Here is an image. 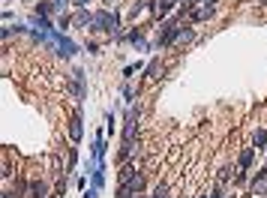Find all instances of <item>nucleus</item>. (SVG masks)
I'll return each mask as SVG.
<instances>
[{"instance_id":"obj_16","label":"nucleus","mask_w":267,"mask_h":198,"mask_svg":"<svg viewBox=\"0 0 267 198\" xmlns=\"http://www.w3.org/2000/svg\"><path fill=\"white\" fill-rule=\"evenodd\" d=\"M99 192H102V189H96V186H90V189H84V195H81V198H99Z\"/></svg>"},{"instance_id":"obj_14","label":"nucleus","mask_w":267,"mask_h":198,"mask_svg":"<svg viewBox=\"0 0 267 198\" xmlns=\"http://www.w3.org/2000/svg\"><path fill=\"white\" fill-rule=\"evenodd\" d=\"M228 180H231V168H222V174H219V186H228Z\"/></svg>"},{"instance_id":"obj_5","label":"nucleus","mask_w":267,"mask_h":198,"mask_svg":"<svg viewBox=\"0 0 267 198\" xmlns=\"http://www.w3.org/2000/svg\"><path fill=\"white\" fill-rule=\"evenodd\" d=\"M90 186H96V189L105 186V162H99V165L90 171Z\"/></svg>"},{"instance_id":"obj_4","label":"nucleus","mask_w":267,"mask_h":198,"mask_svg":"<svg viewBox=\"0 0 267 198\" xmlns=\"http://www.w3.org/2000/svg\"><path fill=\"white\" fill-rule=\"evenodd\" d=\"M252 159H255V147H246L237 159V171H249L252 168Z\"/></svg>"},{"instance_id":"obj_15","label":"nucleus","mask_w":267,"mask_h":198,"mask_svg":"<svg viewBox=\"0 0 267 198\" xmlns=\"http://www.w3.org/2000/svg\"><path fill=\"white\" fill-rule=\"evenodd\" d=\"M138 69H141V63H135V66H126V69H123V78H126V81H129V78H132V75H135Z\"/></svg>"},{"instance_id":"obj_20","label":"nucleus","mask_w":267,"mask_h":198,"mask_svg":"<svg viewBox=\"0 0 267 198\" xmlns=\"http://www.w3.org/2000/svg\"><path fill=\"white\" fill-rule=\"evenodd\" d=\"M258 3H267V0H258Z\"/></svg>"},{"instance_id":"obj_12","label":"nucleus","mask_w":267,"mask_h":198,"mask_svg":"<svg viewBox=\"0 0 267 198\" xmlns=\"http://www.w3.org/2000/svg\"><path fill=\"white\" fill-rule=\"evenodd\" d=\"M195 39V30L192 27H183V33H180V42H192Z\"/></svg>"},{"instance_id":"obj_6","label":"nucleus","mask_w":267,"mask_h":198,"mask_svg":"<svg viewBox=\"0 0 267 198\" xmlns=\"http://www.w3.org/2000/svg\"><path fill=\"white\" fill-rule=\"evenodd\" d=\"M75 24H78V27H84V30H90V24H93V15H90L87 9H78V12H75Z\"/></svg>"},{"instance_id":"obj_18","label":"nucleus","mask_w":267,"mask_h":198,"mask_svg":"<svg viewBox=\"0 0 267 198\" xmlns=\"http://www.w3.org/2000/svg\"><path fill=\"white\" fill-rule=\"evenodd\" d=\"M87 3H90V0H72V6H75V9H87Z\"/></svg>"},{"instance_id":"obj_1","label":"nucleus","mask_w":267,"mask_h":198,"mask_svg":"<svg viewBox=\"0 0 267 198\" xmlns=\"http://www.w3.org/2000/svg\"><path fill=\"white\" fill-rule=\"evenodd\" d=\"M159 30H162V33H159V39L153 42V45H156L159 51H165V48H171L174 42H180V33H183V27H177V24H174L171 18H168V21H165V24H162Z\"/></svg>"},{"instance_id":"obj_19","label":"nucleus","mask_w":267,"mask_h":198,"mask_svg":"<svg viewBox=\"0 0 267 198\" xmlns=\"http://www.w3.org/2000/svg\"><path fill=\"white\" fill-rule=\"evenodd\" d=\"M3 198H18V195H15L12 189H6V192H3Z\"/></svg>"},{"instance_id":"obj_9","label":"nucleus","mask_w":267,"mask_h":198,"mask_svg":"<svg viewBox=\"0 0 267 198\" xmlns=\"http://www.w3.org/2000/svg\"><path fill=\"white\" fill-rule=\"evenodd\" d=\"M114 129H117V117H114V111H105V132L114 135Z\"/></svg>"},{"instance_id":"obj_8","label":"nucleus","mask_w":267,"mask_h":198,"mask_svg":"<svg viewBox=\"0 0 267 198\" xmlns=\"http://www.w3.org/2000/svg\"><path fill=\"white\" fill-rule=\"evenodd\" d=\"M120 93H123V102H126V105H135V90H132V84H129V81H123Z\"/></svg>"},{"instance_id":"obj_7","label":"nucleus","mask_w":267,"mask_h":198,"mask_svg":"<svg viewBox=\"0 0 267 198\" xmlns=\"http://www.w3.org/2000/svg\"><path fill=\"white\" fill-rule=\"evenodd\" d=\"M252 147H255V150H264V147H267V129H255V135H252Z\"/></svg>"},{"instance_id":"obj_11","label":"nucleus","mask_w":267,"mask_h":198,"mask_svg":"<svg viewBox=\"0 0 267 198\" xmlns=\"http://www.w3.org/2000/svg\"><path fill=\"white\" fill-rule=\"evenodd\" d=\"M126 39H129V42H144V30H141V27H132V30L126 33Z\"/></svg>"},{"instance_id":"obj_13","label":"nucleus","mask_w":267,"mask_h":198,"mask_svg":"<svg viewBox=\"0 0 267 198\" xmlns=\"http://www.w3.org/2000/svg\"><path fill=\"white\" fill-rule=\"evenodd\" d=\"M144 3H147V0H141V3H132V9H129V18H135V15H141V12L147 9Z\"/></svg>"},{"instance_id":"obj_3","label":"nucleus","mask_w":267,"mask_h":198,"mask_svg":"<svg viewBox=\"0 0 267 198\" xmlns=\"http://www.w3.org/2000/svg\"><path fill=\"white\" fill-rule=\"evenodd\" d=\"M69 138H72L75 144H78V141H81V108H78V111H75V117H72V120H69Z\"/></svg>"},{"instance_id":"obj_17","label":"nucleus","mask_w":267,"mask_h":198,"mask_svg":"<svg viewBox=\"0 0 267 198\" xmlns=\"http://www.w3.org/2000/svg\"><path fill=\"white\" fill-rule=\"evenodd\" d=\"M210 198H225V186H216V189L210 192Z\"/></svg>"},{"instance_id":"obj_10","label":"nucleus","mask_w":267,"mask_h":198,"mask_svg":"<svg viewBox=\"0 0 267 198\" xmlns=\"http://www.w3.org/2000/svg\"><path fill=\"white\" fill-rule=\"evenodd\" d=\"M75 165H78V150H75V147H69V162H66V174H72V171H75Z\"/></svg>"},{"instance_id":"obj_2","label":"nucleus","mask_w":267,"mask_h":198,"mask_svg":"<svg viewBox=\"0 0 267 198\" xmlns=\"http://www.w3.org/2000/svg\"><path fill=\"white\" fill-rule=\"evenodd\" d=\"M21 195H27V198H48L51 192H48V183L42 177H33V180H27L21 186Z\"/></svg>"}]
</instances>
